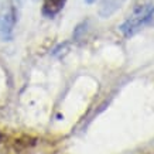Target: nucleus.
I'll list each match as a JSON object with an SVG mask.
<instances>
[{"label":"nucleus","mask_w":154,"mask_h":154,"mask_svg":"<svg viewBox=\"0 0 154 154\" xmlns=\"http://www.w3.org/2000/svg\"><path fill=\"white\" fill-rule=\"evenodd\" d=\"M151 9H153V6H150V5H140L139 7H136L133 10V13L126 19V21L122 24V27H120L122 33L125 34V35H133L143 26L149 24Z\"/></svg>","instance_id":"nucleus-1"},{"label":"nucleus","mask_w":154,"mask_h":154,"mask_svg":"<svg viewBox=\"0 0 154 154\" xmlns=\"http://www.w3.org/2000/svg\"><path fill=\"white\" fill-rule=\"evenodd\" d=\"M14 24H16V13L13 7H10L0 16V38L2 40H9L11 37Z\"/></svg>","instance_id":"nucleus-2"},{"label":"nucleus","mask_w":154,"mask_h":154,"mask_svg":"<svg viewBox=\"0 0 154 154\" xmlns=\"http://www.w3.org/2000/svg\"><path fill=\"white\" fill-rule=\"evenodd\" d=\"M125 2L126 0H102L99 7V16L103 19H109L125 5Z\"/></svg>","instance_id":"nucleus-3"},{"label":"nucleus","mask_w":154,"mask_h":154,"mask_svg":"<svg viewBox=\"0 0 154 154\" xmlns=\"http://www.w3.org/2000/svg\"><path fill=\"white\" fill-rule=\"evenodd\" d=\"M65 3L66 0H44L41 9L42 16L48 17V19H52L54 16H57L61 10L64 9Z\"/></svg>","instance_id":"nucleus-4"},{"label":"nucleus","mask_w":154,"mask_h":154,"mask_svg":"<svg viewBox=\"0 0 154 154\" xmlns=\"http://www.w3.org/2000/svg\"><path fill=\"white\" fill-rule=\"evenodd\" d=\"M149 24H150V26H154V6H153V9H151V14H150Z\"/></svg>","instance_id":"nucleus-5"},{"label":"nucleus","mask_w":154,"mask_h":154,"mask_svg":"<svg viewBox=\"0 0 154 154\" xmlns=\"http://www.w3.org/2000/svg\"><path fill=\"white\" fill-rule=\"evenodd\" d=\"M85 2H86V3H88V5H92V3H95V2H96V0H85Z\"/></svg>","instance_id":"nucleus-6"}]
</instances>
